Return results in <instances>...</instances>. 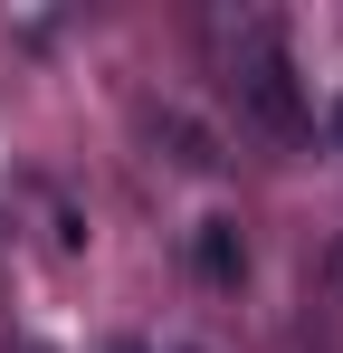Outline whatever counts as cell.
Listing matches in <instances>:
<instances>
[{
    "instance_id": "cell-4",
    "label": "cell",
    "mask_w": 343,
    "mask_h": 353,
    "mask_svg": "<svg viewBox=\"0 0 343 353\" xmlns=\"http://www.w3.org/2000/svg\"><path fill=\"white\" fill-rule=\"evenodd\" d=\"M114 353H143V344H114Z\"/></svg>"
},
{
    "instance_id": "cell-2",
    "label": "cell",
    "mask_w": 343,
    "mask_h": 353,
    "mask_svg": "<svg viewBox=\"0 0 343 353\" xmlns=\"http://www.w3.org/2000/svg\"><path fill=\"white\" fill-rule=\"evenodd\" d=\"M200 277H238V230L229 220H200Z\"/></svg>"
},
{
    "instance_id": "cell-5",
    "label": "cell",
    "mask_w": 343,
    "mask_h": 353,
    "mask_svg": "<svg viewBox=\"0 0 343 353\" xmlns=\"http://www.w3.org/2000/svg\"><path fill=\"white\" fill-rule=\"evenodd\" d=\"M334 134H343V105H334Z\"/></svg>"
},
{
    "instance_id": "cell-3",
    "label": "cell",
    "mask_w": 343,
    "mask_h": 353,
    "mask_svg": "<svg viewBox=\"0 0 343 353\" xmlns=\"http://www.w3.org/2000/svg\"><path fill=\"white\" fill-rule=\"evenodd\" d=\"M19 353H48V344H19Z\"/></svg>"
},
{
    "instance_id": "cell-1",
    "label": "cell",
    "mask_w": 343,
    "mask_h": 353,
    "mask_svg": "<svg viewBox=\"0 0 343 353\" xmlns=\"http://www.w3.org/2000/svg\"><path fill=\"white\" fill-rule=\"evenodd\" d=\"M229 86H238L248 124H267V134H305V96H295V67H286L277 19H248V29H238V48H229Z\"/></svg>"
}]
</instances>
